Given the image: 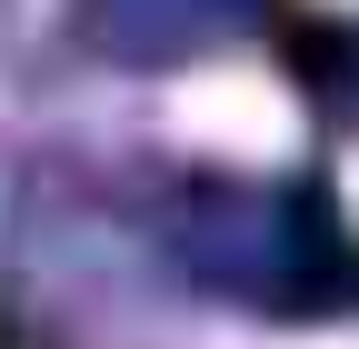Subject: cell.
Listing matches in <instances>:
<instances>
[{"mask_svg":"<svg viewBox=\"0 0 359 349\" xmlns=\"http://www.w3.org/2000/svg\"><path fill=\"white\" fill-rule=\"evenodd\" d=\"M349 200H359V160H349Z\"/></svg>","mask_w":359,"mask_h":349,"instance_id":"7a4b0ae2","label":"cell"},{"mask_svg":"<svg viewBox=\"0 0 359 349\" xmlns=\"http://www.w3.org/2000/svg\"><path fill=\"white\" fill-rule=\"evenodd\" d=\"M170 130L200 140V150H230V160H280L299 120L259 70H190L170 90Z\"/></svg>","mask_w":359,"mask_h":349,"instance_id":"6da1fadb","label":"cell"}]
</instances>
